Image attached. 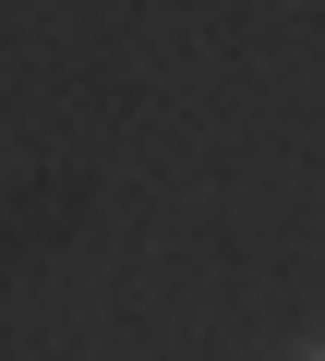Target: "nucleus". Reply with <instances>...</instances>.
I'll return each mask as SVG.
<instances>
[{"label": "nucleus", "mask_w": 325, "mask_h": 361, "mask_svg": "<svg viewBox=\"0 0 325 361\" xmlns=\"http://www.w3.org/2000/svg\"><path fill=\"white\" fill-rule=\"evenodd\" d=\"M313 361H325V349H313Z\"/></svg>", "instance_id": "1"}]
</instances>
